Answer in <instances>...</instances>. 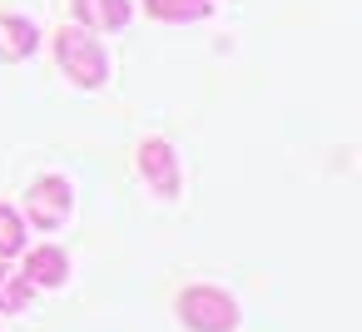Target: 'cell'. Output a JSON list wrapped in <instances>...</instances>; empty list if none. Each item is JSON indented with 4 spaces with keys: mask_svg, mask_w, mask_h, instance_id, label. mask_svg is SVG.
I'll return each mask as SVG.
<instances>
[{
    "mask_svg": "<svg viewBox=\"0 0 362 332\" xmlns=\"http://www.w3.org/2000/svg\"><path fill=\"white\" fill-rule=\"evenodd\" d=\"M55 60H60L65 80H75L80 90H100V85H105V75H110L105 45H100V40H90V30H80V25L55 30Z\"/></svg>",
    "mask_w": 362,
    "mask_h": 332,
    "instance_id": "6da1fadb",
    "label": "cell"
},
{
    "mask_svg": "<svg viewBox=\"0 0 362 332\" xmlns=\"http://www.w3.org/2000/svg\"><path fill=\"white\" fill-rule=\"evenodd\" d=\"M179 317H184L189 332H233L243 312H238L233 292L209 287V283H194V287L179 292Z\"/></svg>",
    "mask_w": 362,
    "mask_h": 332,
    "instance_id": "7a4b0ae2",
    "label": "cell"
},
{
    "mask_svg": "<svg viewBox=\"0 0 362 332\" xmlns=\"http://www.w3.org/2000/svg\"><path fill=\"white\" fill-rule=\"evenodd\" d=\"M70 208H75V189H70V179H60V174H45V179H35L30 184V198H25V213L21 218H30L35 228H60L65 218H70Z\"/></svg>",
    "mask_w": 362,
    "mask_h": 332,
    "instance_id": "3957f363",
    "label": "cell"
},
{
    "mask_svg": "<svg viewBox=\"0 0 362 332\" xmlns=\"http://www.w3.org/2000/svg\"><path fill=\"white\" fill-rule=\"evenodd\" d=\"M139 174L149 179V189L159 198H179V159H174V144L169 139H144L139 144Z\"/></svg>",
    "mask_w": 362,
    "mask_h": 332,
    "instance_id": "277c9868",
    "label": "cell"
},
{
    "mask_svg": "<svg viewBox=\"0 0 362 332\" xmlns=\"http://www.w3.org/2000/svg\"><path fill=\"white\" fill-rule=\"evenodd\" d=\"M70 16L80 20V30H124L134 6L129 0H70Z\"/></svg>",
    "mask_w": 362,
    "mask_h": 332,
    "instance_id": "5b68a950",
    "label": "cell"
},
{
    "mask_svg": "<svg viewBox=\"0 0 362 332\" xmlns=\"http://www.w3.org/2000/svg\"><path fill=\"white\" fill-rule=\"evenodd\" d=\"M21 278H25L30 287H60V283L70 278V258H65V248H55V243H45V248H30V253H25V268H21Z\"/></svg>",
    "mask_w": 362,
    "mask_h": 332,
    "instance_id": "8992f818",
    "label": "cell"
},
{
    "mask_svg": "<svg viewBox=\"0 0 362 332\" xmlns=\"http://www.w3.org/2000/svg\"><path fill=\"white\" fill-rule=\"evenodd\" d=\"M35 45H40V25L35 20H25V16L0 20V55L6 60H25V55H35Z\"/></svg>",
    "mask_w": 362,
    "mask_h": 332,
    "instance_id": "52a82bcc",
    "label": "cell"
},
{
    "mask_svg": "<svg viewBox=\"0 0 362 332\" xmlns=\"http://www.w3.org/2000/svg\"><path fill=\"white\" fill-rule=\"evenodd\" d=\"M144 11H149L154 20L184 25V20H204V16L214 11V0H144Z\"/></svg>",
    "mask_w": 362,
    "mask_h": 332,
    "instance_id": "ba28073f",
    "label": "cell"
},
{
    "mask_svg": "<svg viewBox=\"0 0 362 332\" xmlns=\"http://www.w3.org/2000/svg\"><path fill=\"white\" fill-rule=\"evenodd\" d=\"M21 253H25V218H21V208L0 203V263H11Z\"/></svg>",
    "mask_w": 362,
    "mask_h": 332,
    "instance_id": "9c48e42d",
    "label": "cell"
},
{
    "mask_svg": "<svg viewBox=\"0 0 362 332\" xmlns=\"http://www.w3.org/2000/svg\"><path fill=\"white\" fill-rule=\"evenodd\" d=\"M30 292H35V287H30L11 263H0V312H25Z\"/></svg>",
    "mask_w": 362,
    "mask_h": 332,
    "instance_id": "30bf717a",
    "label": "cell"
}]
</instances>
